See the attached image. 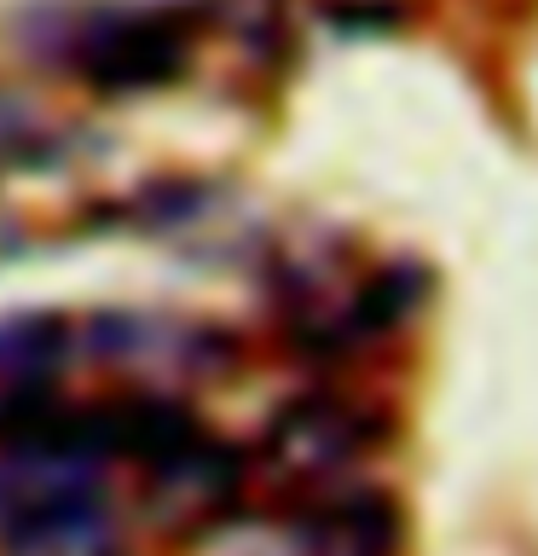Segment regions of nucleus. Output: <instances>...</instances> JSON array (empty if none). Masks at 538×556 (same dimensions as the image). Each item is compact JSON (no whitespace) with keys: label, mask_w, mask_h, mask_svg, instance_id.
I'll return each mask as SVG.
<instances>
[{"label":"nucleus","mask_w":538,"mask_h":556,"mask_svg":"<svg viewBox=\"0 0 538 556\" xmlns=\"http://www.w3.org/2000/svg\"><path fill=\"white\" fill-rule=\"evenodd\" d=\"M69 64L104 93L163 87L191 59V24L174 7H81L59 35Z\"/></svg>","instance_id":"nucleus-1"},{"label":"nucleus","mask_w":538,"mask_h":556,"mask_svg":"<svg viewBox=\"0 0 538 556\" xmlns=\"http://www.w3.org/2000/svg\"><path fill=\"white\" fill-rule=\"evenodd\" d=\"M76 348L145 382H197L232 365V342L220 330L168 319V313H99L76 330Z\"/></svg>","instance_id":"nucleus-2"},{"label":"nucleus","mask_w":538,"mask_h":556,"mask_svg":"<svg viewBox=\"0 0 538 556\" xmlns=\"http://www.w3.org/2000/svg\"><path fill=\"white\" fill-rule=\"evenodd\" d=\"M364 452V417L347 400H295L267 424L260 434V458L272 464V476L295 486H336V476Z\"/></svg>","instance_id":"nucleus-3"},{"label":"nucleus","mask_w":538,"mask_h":556,"mask_svg":"<svg viewBox=\"0 0 538 556\" xmlns=\"http://www.w3.org/2000/svg\"><path fill=\"white\" fill-rule=\"evenodd\" d=\"M145 469H151L145 504H151V516L163 521V528L215 521L226 504L238 498V481H243L238 452H226L215 434H203V429H191L174 446H163Z\"/></svg>","instance_id":"nucleus-4"},{"label":"nucleus","mask_w":538,"mask_h":556,"mask_svg":"<svg viewBox=\"0 0 538 556\" xmlns=\"http://www.w3.org/2000/svg\"><path fill=\"white\" fill-rule=\"evenodd\" d=\"M284 539L295 556H394L399 516L382 493H324Z\"/></svg>","instance_id":"nucleus-5"},{"label":"nucleus","mask_w":538,"mask_h":556,"mask_svg":"<svg viewBox=\"0 0 538 556\" xmlns=\"http://www.w3.org/2000/svg\"><path fill=\"white\" fill-rule=\"evenodd\" d=\"M0 556H128V528H121L111 493H99L7 528Z\"/></svg>","instance_id":"nucleus-6"},{"label":"nucleus","mask_w":538,"mask_h":556,"mask_svg":"<svg viewBox=\"0 0 538 556\" xmlns=\"http://www.w3.org/2000/svg\"><path fill=\"white\" fill-rule=\"evenodd\" d=\"M76 359V330L52 313H17V319H0V389L29 394L52 382L64 365Z\"/></svg>","instance_id":"nucleus-7"},{"label":"nucleus","mask_w":538,"mask_h":556,"mask_svg":"<svg viewBox=\"0 0 538 556\" xmlns=\"http://www.w3.org/2000/svg\"><path fill=\"white\" fill-rule=\"evenodd\" d=\"M47 151V128L29 104H17L0 93V163H24V156Z\"/></svg>","instance_id":"nucleus-8"}]
</instances>
